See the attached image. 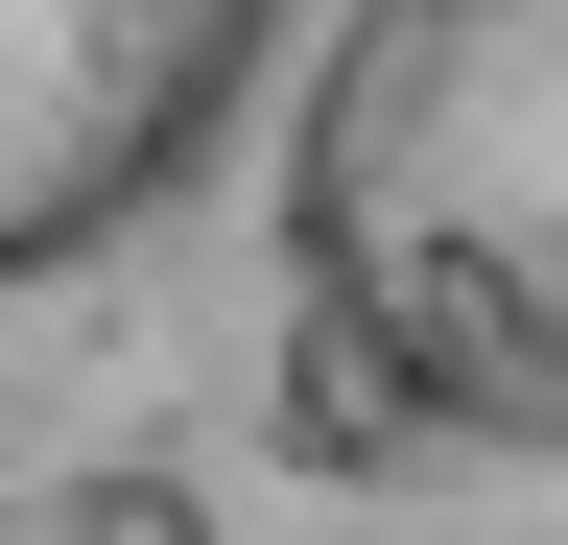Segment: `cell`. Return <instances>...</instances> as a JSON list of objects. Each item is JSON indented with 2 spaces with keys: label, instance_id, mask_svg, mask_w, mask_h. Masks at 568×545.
Listing matches in <instances>:
<instances>
[{
  "label": "cell",
  "instance_id": "cell-1",
  "mask_svg": "<svg viewBox=\"0 0 568 545\" xmlns=\"http://www.w3.org/2000/svg\"><path fill=\"white\" fill-rule=\"evenodd\" d=\"M284 261L426 451H568V0H355L284 119Z\"/></svg>",
  "mask_w": 568,
  "mask_h": 545
},
{
  "label": "cell",
  "instance_id": "cell-2",
  "mask_svg": "<svg viewBox=\"0 0 568 545\" xmlns=\"http://www.w3.org/2000/svg\"><path fill=\"white\" fill-rule=\"evenodd\" d=\"M308 0H0V285H71L237 143Z\"/></svg>",
  "mask_w": 568,
  "mask_h": 545
},
{
  "label": "cell",
  "instance_id": "cell-3",
  "mask_svg": "<svg viewBox=\"0 0 568 545\" xmlns=\"http://www.w3.org/2000/svg\"><path fill=\"white\" fill-rule=\"evenodd\" d=\"M284 451H308V474H379V451H426V403L355 356L332 309H284Z\"/></svg>",
  "mask_w": 568,
  "mask_h": 545
},
{
  "label": "cell",
  "instance_id": "cell-4",
  "mask_svg": "<svg viewBox=\"0 0 568 545\" xmlns=\"http://www.w3.org/2000/svg\"><path fill=\"white\" fill-rule=\"evenodd\" d=\"M48 545H213V498H190V474H71Z\"/></svg>",
  "mask_w": 568,
  "mask_h": 545
}]
</instances>
